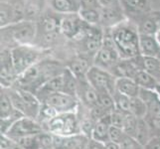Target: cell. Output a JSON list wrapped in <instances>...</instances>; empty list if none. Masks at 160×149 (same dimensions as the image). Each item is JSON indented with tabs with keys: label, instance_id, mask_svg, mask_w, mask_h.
<instances>
[{
	"label": "cell",
	"instance_id": "obj_1",
	"mask_svg": "<svg viewBox=\"0 0 160 149\" xmlns=\"http://www.w3.org/2000/svg\"><path fill=\"white\" fill-rule=\"evenodd\" d=\"M66 69H67L66 65L60 61L44 57L39 62L27 70L23 75H21L17 80V82L13 87H18L36 93V92L46 82L64 74Z\"/></svg>",
	"mask_w": 160,
	"mask_h": 149
},
{
	"label": "cell",
	"instance_id": "obj_2",
	"mask_svg": "<svg viewBox=\"0 0 160 149\" xmlns=\"http://www.w3.org/2000/svg\"><path fill=\"white\" fill-rule=\"evenodd\" d=\"M110 34L121 59H130L141 55L138 29L133 24L126 21L121 22L110 28Z\"/></svg>",
	"mask_w": 160,
	"mask_h": 149
},
{
	"label": "cell",
	"instance_id": "obj_3",
	"mask_svg": "<svg viewBox=\"0 0 160 149\" xmlns=\"http://www.w3.org/2000/svg\"><path fill=\"white\" fill-rule=\"evenodd\" d=\"M37 36L35 22L23 20L1 28V48L13 49L17 46L34 45Z\"/></svg>",
	"mask_w": 160,
	"mask_h": 149
},
{
	"label": "cell",
	"instance_id": "obj_4",
	"mask_svg": "<svg viewBox=\"0 0 160 149\" xmlns=\"http://www.w3.org/2000/svg\"><path fill=\"white\" fill-rule=\"evenodd\" d=\"M44 130L50 132L53 135L62 137L80 134L82 132L78 113L77 112L58 113L44 125Z\"/></svg>",
	"mask_w": 160,
	"mask_h": 149
},
{
	"label": "cell",
	"instance_id": "obj_5",
	"mask_svg": "<svg viewBox=\"0 0 160 149\" xmlns=\"http://www.w3.org/2000/svg\"><path fill=\"white\" fill-rule=\"evenodd\" d=\"M7 90L15 108L24 117L37 119L42 103L35 93L18 87H12Z\"/></svg>",
	"mask_w": 160,
	"mask_h": 149
},
{
	"label": "cell",
	"instance_id": "obj_6",
	"mask_svg": "<svg viewBox=\"0 0 160 149\" xmlns=\"http://www.w3.org/2000/svg\"><path fill=\"white\" fill-rule=\"evenodd\" d=\"M44 50L36 47L35 45H23L11 49L13 65L16 74L20 77L32 66L42 60Z\"/></svg>",
	"mask_w": 160,
	"mask_h": 149
},
{
	"label": "cell",
	"instance_id": "obj_7",
	"mask_svg": "<svg viewBox=\"0 0 160 149\" xmlns=\"http://www.w3.org/2000/svg\"><path fill=\"white\" fill-rule=\"evenodd\" d=\"M120 59L119 53L110 34V29H108L104 32L102 48L93 58V65L112 73V70Z\"/></svg>",
	"mask_w": 160,
	"mask_h": 149
},
{
	"label": "cell",
	"instance_id": "obj_8",
	"mask_svg": "<svg viewBox=\"0 0 160 149\" xmlns=\"http://www.w3.org/2000/svg\"><path fill=\"white\" fill-rule=\"evenodd\" d=\"M86 78L98 93L108 92L112 93V95L114 93L115 82H117L118 78L110 72L93 65L88 72Z\"/></svg>",
	"mask_w": 160,
	"mask_h": 149
},
{
	"label": "cell",
	"instance_id": "obj_9",
	"mask_svg": "<svg viewBox=\"0 0 160 149\" xmlns=\"http://www.w3.org/2000/svg\"><path fill=\"white\" fill-rule=\"evenodd\" d=\"M45 131L42 124L37 119L31 118L28 117H23L19 118L16 122L11 126V128L7 131L5 135L9 136L14 141L18 140L22 137L39 134Z\"/></svg>",
	"mask_w": 160,
	"mask_h": 149
},
{
	"label": "cell",
	"instance_id": "obj_10",
	"mask_svg": "<svg viewBox=\"0 0 160 149\" xmlns=\"http://www.w3.org/2000/svg\"><path fill=\"white\" fill-rule=\"evenodd\" d=\"M18 75L13 65L11 49L1 48L0 53V85L1 87H12L18 80Z\"/></svg>",
	"mask_w": 160,
	"mask_h": 149
},
{
	"label": "cell",
	"instance_id": "obj_11",
	"mask_svg": "<svg viewBox=\"0 0 160 149\" xmlns=\"http://www.w3.org/2000/svg\"><path fill=\"white\" fill-rule=\"evenodd\" d=\"M41 103H46L53 107L58 113L76 112L80 107V102L75 96L65 92H57L49 96Z\"/></svg>",
	"mask_w": 160,
	"mask_h": 149
},
{
	"label": "cell",
	"instance_id": "obj_12",
	"mask_svg": "<svg viewBox=\"0 0 160 149\" xmlns=\"http://www.w3.org/2000/svg\"><path fill=\"white\" fill-rule=\"evenodd\" d=\"M88 23L81 18L79 13L63 15L61 20V33L70 40H78L85 32Z\"/></svg>",
	"mask_w": 160,
	"mask_h": 149
},
{
	"label": "cell",
	"instance_id": "obj_13",
	"mask_svg": "<svg viewBox=\"0 0 160 149\" xmlns=\"http://www.w3.org/2000/svg\"><path fill=\"white\" fill-rule=\"evenodd\" d=\"M77 79H78V84H77L76 97L78 98L80 104L89 109L93 108L98 104V92L91 86L87 78Z\"/></svg>",
	"mask_w": 160,
	"mask_h": 149
},
{
	"label": "cell",
	"instance_id": "obj_14",
	"mask_svg": "<svg viewBox=\"0 0 160 149\" xmlns=\"http://www.w3.org/2000/svg\"><path fill=\"white\" fill-rule=\"evenodd\" d=\"M123 21H124V13H123V8L120 3L109 7H102L100 25L110 29L112 27L120 24Z\"/></svg>",
	"mask_w": 160,
	"mask_h": 149
},
{
	"label": "cell",
	"instance_id": "obj_15",
	"mask_svg": "<svg viewBox=\"0 0 160 149\" xmlns=\"http://www.w3.org/2000/svg\"><path fill=\"white\" fill-rule=\"evenodd\" d=\"M93 58L89 55L78 54L72 58L66 65L76 78H86L88 72L93 66Z\"/></svg>",
	"mask_w": 160,
	"mask_h": 149
},
{
	"label": "cell",
	"instance_id": "obj_16",
	"mask_svg": "<svg viewBox=\"0 0 160 149\" xmlns=\"http://www.w3.org/2000/svg\"><path fill=\"white\" fill-rule=\"evenodd\" d=\"M60 15L55 12V14H46L41 17L37 24V35L61 33V20L63 16Z\"/></svg>",
	"mask_w": 160,
	"mask_h": 149
},
{
	"label": "cell",
	"instance_id": "obj_17",
	"mask_svg": "<svg viewBox=\"0 0 160 149\" xmlns=\"http://www.w3.org/2000/svg\"><path fill=\"white\" fill-rule=\"evenodd\" d=\"M147 107V118H160V98L155 91L140 89L139 96Z\"/></svg>",
	"mask_w": 160,
	"mask_h": 149
},
{
	"label": "cell",
	"instance_id": "obj_18",
	"mask_svg": "<svg viewBox=\"0 0 160 149\" xmlns=\"http://www.w3.org/2000/svg\"><path fill=\"white\" fill-rule=\"evenodd\" d=\"M57 92H64V74L52 78L46 82L39 90L36 92L35 95L42 102L49 96L54 95Z\"/></svg>",
	"mask_w": 160,
	"mask_h": 149
},
{
	"label": "cell",
	"instance_id": "obj_19",
	"mask_svg": "<svg viewBox=\"0 0 160 149\" xmlns=\"http://www.w3.org/2000/svg\"><path fill=\"white\" fill-rule=\"evenodd\" d=\"M139 50L144 57H157L160 52V45L155 35L139 34Z\"/></svg>",
	"mask_w": 160,
	"mask_h": 149
},
{
	"label": "cell",
	"instance_id": "obj_20",
	"mask_svg": "<svg viewBox=\"0 0 160 149\" xmlns=\"http://www.w3.org/2000/svg\"><path fill=\"white\" fill-rule=\"evenodd\" d=\"M16 115H23L15 108L14 104L11 101L8 90L1 87L0 92V119H6Z\"/></svg>",
	"mask_w": 160,
	"mask_h": 149
},
{
	"label": "cell",
	"instance_id": "obj_21",
	"mask_svg": "<svg viewBox=\"0 0 160 149\" xmlns=\"http://www.w3.org/2000/svg\"><path fill=\"white\" fill-rule=\"evenodd\" d=\"M110 126H112V123H110L109 114L101 119H98L95 124L91 138L102 143L108 142L109 141L108 132Z\"/></svg>",
	"mask_w": 160,
	"mask_h": 149
},
{
	"label": "cell",
	"instance_id": "obj_22",
	"mask_svg": "<svg viewBox=\"0 0 160 149\" xmlns=\"http://www.w3.org/2000/svg\"><path fill=\"white\" fill-rule=\"evenodd\" d=\"M115 91L129 97H136L139 96L140 87L135 81L130 78H118L115 82Z\"/></svg>",
	"mask_w": 160,
	"mask_h": 149
},
{
	"label": "cell",
	"instance_id": "obj_23",
	"mask_svg": "<svg viewBox=\"0 0 160 149\" xmlns=\"http://www.w3.org/2000/svg\"><path fill=\"white\" fill-rule=\"evenodd\" d=\"M51 7L58 14L79 13L81 9L79 0H51Z\"/></svg>",
	"mask_w": 160,
	"mask_h": 149
},
{
	"label": "cell",
	"instance_id": "obj_24",
	"mask_svg": "<svg viewBox=\"0 0 160 149\" xmlns=\"http://www.w3.org/2000/svg\"><path fill=\"white\" fill-rule=\"evenodd\" d=\"M133 80L135 81L137 86L142 90L155 91L158 85V82L156 81V79L149 73H147L146 71H138L134 76Z\"/></svg>",
	"mask_w": 160,
	"mask_h": 149
},
{
	"label": "cell",
	"instance_id": "obj_25",
	"mask_svg": "<svg viewBox=\"0 0 160 149\" xmlns=\"http://www.w3.org/2000/svg\"><path fill=\"white\" fill-rule=\"evenodd\" d=\"M152 137V132L145 118H138V124H137L134 138L138 140L142 145H145Z\"/></svg>",
	"mask_w": 160,
	"mask_h": 149
},
{
	"label": "cell",
	"instance_id": "obj_26",
	"mask_svg": "<svg viewBox=\"0 0 160 149\" xmlns=\"http://www.w3.org/2000/svg\"><path fill=\"white\" fill-rule=\"evenodd\" d=\"M0 26L1 28L7 27L11 24H14V13L12 4L6 2H1V10H0Z\"/></svg>",
	"mask_w": 160,
	"mask_h": 149
},
{
	"label": "cell",
	"instance_id": "obj_27",
	"mask_svg": "<svg viewBox=\"0 0 160 149\" xmlns=\"http://www.w3.org/2000/svg\"><path fill=\"white\" fill-rule=\"evenodd\" d=\"M101 9H80L79 15L86 23L90 25H100Z\"/></svg>",
	"mask_w": 160,
	"mask_h": 149
},
{
	"label": "cell",
	"instance_id": "obj_28",
	"mask_svg": "<svg viewBox=\"0 0 160 149\" xmlns=\"http://www.w3.org/2000/svg\"><path fill=\"white\" fill-rule=\"evenodd\" d=\"M130 113L133 114L137 118H145L147 114V107L145 102L139 97H131Z\"/></svg>",
	"mask_w": 160,
	"mask_h": 149
},
{
	"label": "cell",
	"instance_id": "obj_29",
	"mask_svg": "<svg viewBox=\"0 0 160 149\" xmlns=\"http://www.w3.org/2000/svg\"><path fill=\"white\" fill-rule=\"evenodd\" d=\"M39 134L22 137V138L16 140V142H17V144L23 149H42Z\"/></svg>",
	"mask_w": 160,
	"mask_h": 149
},
{
	"label": "cell",
	"instance_id": "obj_30",
	"mask_svg": "<svg viewBox=\"0 0 160 149\" xmlns=\"http://www.w3.org/2000/svg\"><path fill=\"white\" fill-rule=\"evenodd\" d=\"M112 96H113V101H114V107L125 113H130L131 97H126L117 91L114 92Z\"/></svg>",
	"mask_w": 160,
	"mask_h": 149
},
{
	"label": "cell",
	"instance_id": "obj_31",
	"mask_svg": "<svg viewBox=\"0 0 160 149\" xmlns=\"http://www.w3.org/2000/svg\"><path fill=\"white\" fill-rule=\"evenodd\" d=\"M147 0H120V4L123 10L128 12L137 13L145 9Z\"/></svg>",
	"mask_w": 160,
	"mask_h": 149
},
{
	"label": "cell",
	"instance_id": "obj_32",
	"mask_svg": "<svg viewBox=\"0 0 160 149\" xmlns=\"http://www.w3.org/2000/svg\"><path fill=\"white\" fill-rule=\"evenodd\" d=\"M98 106L101 107L103 110H106L107 112L110 113L114 109L113 96L112 95V93H108V92H101V93H98Z\"/></svg>",
	"mask_w": 160,
	"mask_h": 149
},
{
	"label": "cell",
	"instance_id": "obj_33",
	"mask_svg": "<svg viewBox=\"0 0 160 149\" xmlns=\"http://www.w3.org/2000/svg\"><path fill=\"white\" fill-rule=\"evenodd\" d=\"M137 124H138V118L136 117H134V115L131 113L125 114L122 129L126 134L134 137L136 129H137Z\"/></svg>",
	"mask_w": 160,
	"mask_h": 149
},
{
	"label": "cell",
	"instance_id": "obj_34",
	"mask_svg": "<svg viewBox=\"0 0 160 149\" xmlns=\"http://www.w3.org/2000/svg\"><path fill=\"white\" fill-rule=\"evenodd\" d=\"M137 29H138L139 34H144V35H155L158 31L156 22H154L151 19H146L140 22Z\"/></svg>",
	"mask_w": 160,
	"mask_h": 149
},
{
	"label": "cell",
	"instance_id": "obj_35",
	"mask_svg": "<svg viewBox=\"0 0 160 149\" xmlns=\"http://www.w3.org/2000/svg\"><path fill=\"white\" fill-rule=\"evenodd\" d=\"M144 71L149 73L153 77L155 76L160 70V63L155 57H144Z\"/></svg>",
	"mask_w": 160,
	"mask_h": 149
},
{
	"label": "cell",
	"instance_id": "obj_36",
	"mask_svg": "<svg viewBox=\"0 0 160 149\" xmlns=\"http://www.w3.org/2000/svg\"><path fill=\"white\" fill-rule=\"evenodd\" d=\"M119 148L120 149H145L144 145H142L138 140L128 134H126L123 140L119 143Z\"/></svg>",
	"mask_w": 160,
	"mask_h": 149
},
{
	"label": "cell",
	"instance_id": "obj_37",
	"mask_svg": "<svg viewBox=\"0 0 160 149\" xmlns=\"http://www.w3.org/2000/svg\"><path fill=\"white\" fill-rule=\"evenodd\" d=\"M125 114H126L125 112H121V110L117 109L114 107V109L109 113V119H110V123H112V125L117 126V127H119V128H122Z\"/></svg>",
	"mask_w": 160,
	"mask_h": 149
},
{
	"label": "cell",
	"instance_id": "obj_38",
	"mask_svg": "<svg viewBox=\"0 0 160 149\" xmlns=\"http://www.w3.org/2000/svg\"><path fill=\"white\" fill-rule=\"evenodd\" d=\"M126 133L123 131L122 128L117 127V126H110L109 127V132H108V137H109V141H112L114 143H119L123 140L125 137Z\"/></svg>",
	"mask_w": 160,
	"mask_h": 149
},
{
	"label": "cell",
	"instance_id": "obj_39",
	"mask_svg": "<svg viewBox=\"0 0 160 149\" xmlns=\"http://www.w3.org/2000/svg\"><path fill=\"white\" fill-rule=\"evenodd\" d=\"M149 125L150 130L152 132L153 136H160V118H147L145 117Z\"/></svg>",
	"mask_w": 160,
	"mask_h": 149
},
{
	"label": "cell",
	"instance_id": "obj_40",
	"mask_svg": "<svg viewBox=\"0 0 160 149\" xmlns=\"http://www.w3.org/2000/svg\"><path fill=\"white\" fill-rule=\"evenodd\" d=\"M81 9H101L98 0H79Z\"/></svg>",
	"mask_w": 160,
	"mask_h": 149
},
{
	"label": "cell",
	"instance_id": "obj_41",
	"mask_svg": "<svg viewBox=\"0 0 160 149\" xmlns=\"http://www.w3.org/2000/svg\"><path fill=\"white\" fill-rule=\"evenodd\" d=\"M145 149H160V136H153L144 145Z\"/></svg>",
	"mask_w": 160,
	"mask_h": 149
},
{
	"label": "cell",
	"instance_id": "obj_42",
	"mask_svg": "<svg viewBox=\"0 0 160 149\" xmlns=\"http://www.w3.org/2000/svg\"><path fill=\"white\" fill-rule=\"evenodd\" d=\"M86 149H106V143L96 141L91 138Z\"/></svg>",
	"mask_w": 160,
	"mask_h": 149
},
{
	"label": "cell",
	"instance_id": "obj_43",
	"mask_svg": "<svg viewBox=\"0 0 160 149\" xmlns=\"http://www.w3.org/2000/svg\"><path fill=\"white\" fill-rule=\"evenodd\" d=\"M98 3L102 7H109L120 3V0H98Z\"/></svg>",
	"mask_w": 160,
	"mask_h": 149
},
{
	"label": "cell",
	"instance_id": "obj_44",
	"mask_svg": "<svg viewBox=\"0 0 160 149\" xmlns=\"http://www.w3.org/2000/svg\"><path fill=\"white\" fill-rule=\"evenodd\" d=\"M106 149H120V148H119V144H118V143L108 141L106 143Z\"/></svg>",
	"mask_w": 160,
	"mask_h": 149
},
{
	"label": "cell",
	"instance_id": "obj_45",
	"mask_svg": "<svg viewBox=\"0 0 160 149\" xmlns=\"http://www.w3.org/2000/svg\"><path fill=\"white\" fill-rule=\"evenodd\" d=\"M9 149H23V148H21L18 144H17V142H16L15 141V143H14V144L12 145V146H11Z\"/></svg>",
	"mask_w": 160,
	"mask_h": 149
},
{
	"label": "cell",
	"instance_id": "obj_46",
	"mask_svg": "<svg viewBox=\"0 0 160 149\" xmlns=\"http://www.w3.org/2000/svg\"><path fill=\"white\" fill-rule=\"evenodd\" d=\"M155 92H156V93H157L158 97L160 98V84H158V85H157L156 89H155Z\"/></svg>",
	"mask_w": 160,
	"mask_h": 149
},
{
	"label": "cell",
	"instance_id": "obj_47",
	"mask_svg": "<svg viewBox=\"0 0 160 149\" xmlns=\"http://www.w3.org/2000/svg\"><path fill=\"white\" fill-rule=\"evenodd\" d=\"M155 37H156V39H157V41H158V43H159V45H160V29H158L157 33L155 34Z\"/></svg>",
	"mask_w": 160,
	"mask_h": 149
},
{
	"label": "cell",
	"instance_id": "obj_48",
	"mask_svg": "<svg viewBox=\"0 0 160 149\" xmlns=\"http://www.w3.org/2000/svg\"><path fill=\"white\" fill-rule=\"evenodd\" d=\"M156 58H157V60L159 61V63H160V52L158 53V55H157V57H156Z\"/></svg>",
	"mask_w": 160,
	"mask_h": 149
}]
</instances>
